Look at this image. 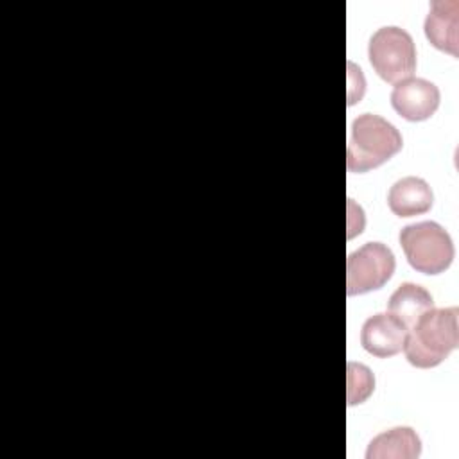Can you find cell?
Segmentation results:
<instances>
[{
    "label": "cell",
    "mask_w": 459,
    "mask_h": 459,
    "mask_svg": "<svg viewBox=\"0 0 459 459\" xmlns=\"http://www.w3.org/2000/svg\"><path fill=\"white\" fill-rule=\"evenodd\" d=\"M439 99L441 95L434 82L421 77H409L394 84L391 106L405 120L421 122L436 113Z\"/></svg>",
    "instance_id": "8992f818"
},
{
    "label": "cell",
    "mask_w": 459,
    "mask_h": 459,
    "mask_svg": "<svg viewBox=\"0 0 459 459\" xmlns=\"http://www.w3.org/2000/svg\"><path fill=\"white\" fill-rule=\"evenodd\" d=\"M459 308H430L409 330L403 342L405 359L421 369L441 364L459 346Z\"/></svg>",
    "instance_id": "6da1fadb"
},
{
    "label": "cell",
    "mask_w": 459,
    "mask_h": 459,
    "mask_svg": "<svg viewBox=\"0 0 459 459\" xmlns=\"http://www.w3.org/2000/svg\"><path fill=\"white\" fill-rule=\"evenodd\" d=\"M457 0H432L423 29L432 47L459 57V34H457Z\"/></svg>",
    "instance_id": "ba28073f"
},
{
    "label": "cell",
    "mask_w": 459,
    "mask_h": 459,
    "mask_svg": "<svg viewBox=\"0 0 459 459\" xmlns=\"http://www.w3.org/2000/svg\"><path fill=\"white\" fill-rule=\"evenodd\" d=\"M407 328L389 312L368 317L360 330L362 348L380 359L393 357L403 350Z\"/></svg>",
    "instance_id": "52a82bcc"
},
{
    "label": "cell",
    "mask_w": 459,
    "mask_h": 459,
    "mask_svg": "<svg viewBox=\"0 0 459 459\" xmlns=\"http://www.w3.org/2000/svg\"><path fill=\"white\" fill-rule=\"evenodd\" d=\"M373 70L389 84L412 77L416 70V47L412 36L396 25L378 29L368 45Z\"/></svg>",
    "instance_id": "277c9868"
},
{
    "label": "cell",
    "mask_w": 459,
    "mask_h": 459,
    "mask_svg": "<svg viewBox=\"0 0 459 459\" xmlns=\"http://www.w3.org/2000/svg\"><path fill=\"white\" fill-rule=\"evenodd\" d=\"M348 405H359L369 398V394L375 391V377L371 369L359 362H348Z\"/></svg>",
    "instance_id": "7c38bea8"
},
{
    "label": "cell",
    "mask_w": 459,
    "mask_h": 459,
    "mask_svg": "<svg viewBox=\"0 0 459 459\" xmlns=\"http://www.w3.org/2000/svg\"><path fill=\"white\" fill-rule=\"evenodd\" d=\"M403 145L400 131L385 118L364 113L350 127L346 169L355 174L368 172L391 160Z\"/></svg>",
    "instance_id": "7a4b0ae2"
},
{
    "label": "cell",
    "mask_w": 459,
    "mask_h": 459,
    "mask_svg": "<svg viewBox=\"0 0 459 459\" xmlns=\"http://www.w3.org/2000/svg\"><path fill=\"white\" fill-rule=\"evenodd\" d=\"M400 246L412 269L423 274H439L454 260L455 249L450 233L434 221L407 224L400 230Z\"/></svg>",
    "instance_id": "3957f363"
},
{
    "label": "cell",
    "mask_w": 459,
    "mask_h": 459,
    "mask_svg": "<svg viewBox=\"0 0 459 459\" xmlns=\"http://www.w3.org/2000/svg\"><path fill=\"white\" fill-rule=\"evenodd\" d=\"M389 210L398 217H414L429 212L434 204V194L429 183L416 176L398 179L387 194Z\"/></svg>",
    "instance_id": "9c48e42d"
},
{
    "label": "cell",
    "mask_w": 459,
    "mask_h": 459,
    "mask_svg": "<svg viewBox=\"0 0 459 459\" xmlns=\"http://www.w3.org/2000/svg\"><path fill=\"white\" fill-rule=\"evenodd\" d=\"M396 260L382 242H368L346 258V294L357 296L382 289L393 276Z\"/></svg>",
    "instance_id": "5b68a950"
},
{
    "label": "cell",
    "mask_w": 459,
    "mask_h": 459,
    "mask_svg": "<svg viewBox=\"0 0 459 459\" xmlns=\"http://www.w3.org/2000/svg\"><path fill=\"white\" fill-rule=\"evenodd\" d=\"M421 439L411 427H393L375 436L366 450L368 459H416Z\"/></svg>",
    "instance_id": "30bf717a"
},
{
    "label": "cell",
    "mask_w": 459,
    "mask_h": 459,
    "mask_svg": "<svg viewBox=\"0 0 459 459\" xmlns=\"http://www.w3.org/2000/svg\"><path fill=\"white\" fill-rule=\"evenodd\" d=\"M348 82H350V90H348V104H355L357 100H360L362 93H364V77L360 68H357L351 61H348Z\"/></svg>",
    "instance_id": "4fadbf2b"
},
{
    "label": "cell",
    "mask_w": 459,
    "mask_h": 459,
    "mask_svg": "<svg viewBox=\"0 0 459 459\" xmlns=\"http://www.w3.org/2000/svg\"><path fill=\"white\" fill-rule=\"evenodd\" d=\"M430 308H434L430 292L412 281L398 285L387 303V312L394 316L407 330Z\"/></svg>",
    "instance_id": "8fae6325"
}]
</instances>
